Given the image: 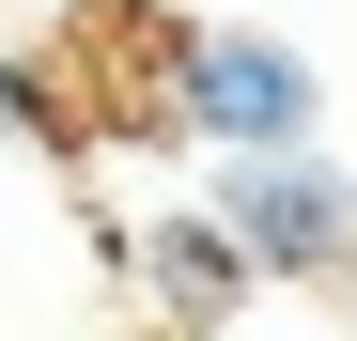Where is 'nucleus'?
Returning <instances> with one entry per match:
<instances>
[{
  "mask_svg": "<svg viewBox=\"0 0 357 341\" xmlns=\"http://www.w3.org/2000/svg\"><path fill=\"white\" fill-rule=\"evenodd\" d=\"M155 109H171V140H202V155H249V140H326V63H311V47H280V31L187 16V31L155 47Z\"/></svg>",
  "mask_w": 357,
  "mask_h": 341,
  "instance_id": "obj_1",
  "label": "nucleus"
},
{
  "mask_svg": "<svg viewBox=\"0 0 357 341\" xmlns=\"http://www.w3.org/2000/svg\"><path fill=\"white\" fill-rule=\"evenodd\" d=\"M202 202L233 217L249 279H342V248H357V170H342L326 140H249V155H218Z\"/></svg>",
  "mask_w": 357,
  "mask_h": 341,
  "instance_id": "obj_2",
  "label": "nucleus"
},
{
  "mask_svg": "<svg viewBox=\"0 0 357 341\" xmlns=\"http://www.w3.org/2000/svg\"><path fill=\"white\" fill-rule=\"evenodd\" d=\"M125 279H140V310L218 326L233 295H249V248H233V217H218V202H155L140 233H125Z\"/></svg>",
  "mask_w": 357,
  "mask_h": 341,
  "instance_id": "obj_3",
  "label": "nucleus"
},
{
  "mask_svg": "<svg viewBox=\"0 0 357 341\" xmlns=\"http://www.w3.org/2000/svg\"><path fill=\"white\" fill-rule=\"evenodd\" d=\"M0 125H16V140H47V78L16 63V47H0Z\"/></svg>",
  "mask_w": 357,
  "mask_h": 341,
  "instance_id": "obj_4",
  "label": "nucleus"
},
{
  "mask_svg": "<svg viewBox=\"0 0 357 341\" xmlns=\"http://www.w3.org/2000/svg\"><path fill=\"white\" fill-rule=\"evenodd\" d=\"M342 310H357V248H342Z\"/></svg>",
  "mask_w": 357,
  "mask_h": 341,
  "instance_id": "obj_5",
  "label": "nucleus"
}]
</instances>
